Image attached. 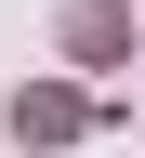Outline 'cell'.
Segmentation results:
<instances>
[{"instance_id": "1", "label": "cell", "mask_w": 145, "mask_h": 158, "mask_svg": "<svg viewBox=\"0 0 145 158\" xmlns=\"http://www.w3.org/2000/svg\"><path fill=\"white\" fill-rule=\"evenodd\" d=\"M66 53L79 66H119V53H132V13H119V0H79L66 13Z\"/></svg>"}, {"instance_id": "2", "label": "cell", "mask_w": 145, "mask_h": 158, "mask_svg": "<svg viewBox=\"0 0 145 158\" xmlns=\"http://www.w3.org/2000/svg\"><path fill=\"white\" fill-rule=\"evenodd\" d=\"M13 132H27V145H66L79 132V92H13Z\"/></svg>"}]
</instances>
